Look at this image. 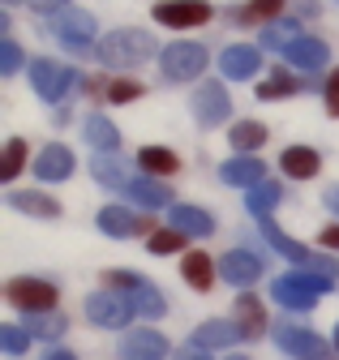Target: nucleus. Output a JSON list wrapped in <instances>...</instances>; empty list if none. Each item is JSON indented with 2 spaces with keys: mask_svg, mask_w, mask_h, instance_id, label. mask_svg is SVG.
Returning <instances> with one entry per match:
<instances>
[{
  "mask_svg": "<svg viewBox=\"0 0 339 360\" xmlns=\"http://www.w3.org/2000/svg\"><path fill=\"white\" fill-rule=\"evenodd\" d=\"M124 193H129V198H138V202H142V206H151V210H155V206H167V202H172V189H163L155 176H134V180H129V189H124Z\"/></svg>",
  "mask_w": 339,
  "mask_h": 360,
  "instance_id": "nucleus-22",
  "label": "nucleus"
},
{
  "mask_svg": "<svg viewBox=\"0 0 339 360\" xmlns=\"http://www.w3.org/2000/svg\"><path fill=\"white\" fill-rule=\"evenodd\" d=\"M236 360H249V356H236Z\"/></svg>",
  "mask_w": 339,
  "mask_h": 360,
  "instance_id": "nucleus-48",
  "label": "nucleus"
},
{
  "mask_svg": "<svg viewBox=\"0 0 339 360\" xmlns=\"http://www.w3.org/2000/svg\"><path fill=\"white\" fill-rule=\"evenodd\" d=\"M159 69L172 82H193L206 69V48H198V43H172V48L159 52Z\"/></svg>",
  "mask_w": 339,
  "mask_h": 360,
  "instance_id": "nucleus-5",
  "label": "nucleus"
},
{
  "mask_svg": "<svg viewBox=\"0 0 339 360\" xmlns=\"http://www.w3.org/2000/svg\"><path fill=\"white\" fill-rule=\"evenodd\" d=\"M193 112H198V124H219V120H228V112H232V103H228V90L219 86V82H206L198 95H193Z\"/></svg>",
  "mask_w": 339,
  "mask_h": 360,
  "instance_id": "nucleus-11",
  "label": "nucleus"
},
{
  "mask_svg": "<svg viewBox=\"0 0 339 360\" xmlns=\"http://www.w3.org/2000/svg\"><path fill=\"white\" fill-rule=\"evenodd\" d=\"M87 318L95 322V326H129V318H134V304H129V296L124 292H91L87 296Z\"/></svg>",
  "mask_w": 339,
  "mask_h": 360,
  "instance_id": "nucleus-6",
  "label": "nucleus"
},
{
  "mask_svg": "<svg viewBox=\"0 0 339 360\" xmlns=\"http://www.w3.org/2000/svg\"><path fill=\"white\" fill-rule=\"evenodd\" d=\"M262 142H267V129H262L258 120H241V124L232 129V150H241V155L258 150Z\"/></svg>",
  "mask_w": 339,
  "mask_h": 360,
  "instance_id": "nucleus-32",
  "label": "nucleus"
},
{
  "mask_svg": "<svg viewBox=\"0 0 339 360\" xmlns=\"http://www.w3.org/2000/svg\"><path fill=\"white\" fill-rule=\"evenodd\" d=\"M52 30H56L60 43H69L73 52H87L91 43H95V18L87 9H56Z\"/></svg>",
  "mask_w": 339,
  "mask_h": 360,
  "instance_id": "nucleus-7",
  "label": "nucleus"
},
{
  "mask_svg": "<svg viewBox=\"0 0 339 360\" xmlns=\"http://www.w3.org/2000/svg\"><path fill=\"white\" fill-rule=\"evenodd\" d=\"M30 339H34V335H30L26 326H0V347H5L9 356H22V352L30 347Z\"/></svg>",
  "mask_w": 339,
  "mask_h": 360,
  "instance_id": "nucleus-37",
  "label": "nucleus"
},
{
  "mask_svg": "<svg viewBox=\"0 0 339 360\" xmlns=\"http://www.w3.org/2000/svg\"><path fill=\"white\" fill-rule=\"evenodd\" d=\"M275 300L283 304V309H314L318 300H322V292H331V279L326 275H309V270H292V275H279L275 279Z\"/></svg>",
  "mask_w": 339,
  "mask_h": 360,
  "instance_id": "nucleus-2",
  "label": "nucleus"
},
{
  "mask_svg": "<svg viewBox=\"0 0 339 360\" xmlns=\"http://www.w3.org/2000/svg\"><path fill=\"white\" fill-rule=\"evenodd\" d=\"M181 245H185V232H177V228L151 232V253H177Z\"/></svg>",
  "mask_w": 339,
  "mask_h": 360,
  "instance_id": "nucleus-38",
  "label": "nucleus"
},
{
  "mask_svg": "<svg viewBox=\"0 0 339 360\" xmlns=\"http://www.w3.org/2000/svg\"><path fill=\"white\" fill-rule=\"evenodd\" d=\"M9 5H13V0H9Z\"/></svg>",
  "mask_w": 339,
  "mask_h": 360,
  "instance_id": "nucleus-49",
  "label": "nucleus"
},
{
  "mask_svg": "<svg viewBox=\"0 0 339 360\" xmlns=\"http://www.w3.org/2000/svg\"><path fill=\"white\" fill-rule=\"evenodd\" d=\"M219 275H224L232 288H249L253 279L262 275V262L253 257V253H245V249H236V253H228V257L219 262Z\"/></svg>",
  "mask_w": 339,
  "mask_h": 360,
  "instance_id": "nucleus-13",
  "label": "nucleus"
},
{
  "mask_svg": "<svg viewBox=\"0 0 339 360\" xmlns=\"http://www.w3.org/2000/svg\"><path fill=\"white\" fill-rule=\"evenodd\" d=\"M236 335H241V326H228V322H206V326H198L193 330V347H228V343H236Z\"/></svg>",
  "mask_w": 339,
  "mask_h": 360,
  "instance_id": "nucleus-24",
  "label": "nucleus"
},
{
  "mask_svg": "<svg viewBox=\"0 0 339 360\" xmlns=\"http://www.w3.org/2000/svg\"><path fill=\"white\" fill-rule=\"evenodd\" d=\"M185 360H206V356H185Z\"/></svg>",
  "mask_w": 339,
  "mask_h": 360,
  "instance_id": "nucleus-47",
  "label": "nucleus"
},
{
  "mask_svg": "<svg viewBox=\"0 0 339 360\" xmlns=\"http://www.w3.org/2000/svg\"><path fill=\"white\" fill-rule=\"evenodd\" d=\"M65 326H69V322L60 318V313H30V322H26V330L39 335V339H56Z\"/></svg>",
  "mask_w": 339,
  "mask_h": 360,
  "instance_id": "nucleus-34",
  "label": "nucleus"
},
{
  "mask_svg": "<svg viewBox=\"0 0 339 360\" xmlns=\"http://www.w3.org/2000/svg\"><path fill=\"white\" fill-rule=\"evenodd\" d=\"M279 167H283L292 180H309V176H318L322 159H318V150H309V146H288V150L279 155Z\"/></svg>",
  "mask_w": 339,
  "mask_h": 360,
  "instance_id": "nucleus-17",
  "label": "nucleus"
},
{
  "mask_svg": "<svg viewBox=\"0 0 339 360\" xmlns=\"http://www.w3.org/2000/svg\"><path fill=\"white\" fill-rule=\"evenodd\" d=\"M155 18L172 30H185V26L210 22V5L206 0H163V5H155Z\"/></svg>",
  "mask_w": 339,
  "mask_h": 360,
  "instance_id": "nucleus-8",
  "label": "nucleus"
},
{
  "mask_svg": "<svg viewBox=\"0 0 339 360\" xmlns=\"http://www.w3.org/2000/svg\"><path fill=\"white\" fill-rule=\"evenodd\" d=\"M44 360H77V356H73V352H60V347H56V352H48Z\"/></svg>",
  "mask_w": 339,
  "mask_h": 360,
  "instance_id": "nucleus-44",
  "label": "nucleus"
},
{
  "mask_svg": "<svg viewBox=\"0 0 339 360\" xmlns=\"http://www.w3.org/2000/svg\"><path fill=\"white\" fill-rule=\"evenodd\" d=\"M318 240H322V245H326V249H339V228H326V232H322V236H318Z\"/></svg>",
  "mask_w": 339,
  "mask_h": 360,
  "instance_id": "nucleus-42",
  "label": "nucleus"
},
{
  "mask_svg": "<svg viewBox=\"0 0 339 360\" xmlns=\"http://www.w3.org/2000/svg\"><path fill=\"white\" fill-rule=\"evenodd\" d=\"M335 347H339V326H335Z\"/></svg>",
  "mask_w": 339,
  "mask_h": 360,
  "instance_id": "nucleus-46",
  "label": "nucleus"
},
{
  "mask_svg": "<svg viewBox=\"0 0 339 360\" xmlns=\"http://www.w3.org/2000/svg\"><path fill=\"white\" fill-rule=\"evenodd\" d=\"M262 236H267V240L275 245V253H283V257H292V262H301V266H309V257H314V253H309L305 245H296L292 236H283V232L275 228V223H262Z\"/></svg>",
  "mask_w": 339,
  "mask_h": 360,
  "instance_id": "nucleus-30",
  "label": "nucleus"
},
{
  "mask_svg": "<svg viewBox=\"0 0 339 360\" xmlns=\"http://www.w3.org/2000/svg\"><path fill=\"white\" fill-rule=\"evenodd\" d=\"M155 34L151 30H112L95 43V56L108 65V69H134L142 65L146 56H155Z\"/></svg>",
  "mask_w": 339,
  "mask_h": 360,
  "instance_id": "nucleus-1",
  "label": "nucleus"
},
{
  "mask_svg": "<svg viewBox=\"0 0 339 360\" xmlns=\"http://www.w3.org/2000/svg\"><path fill=\"white\" fill-rule=\"evenodd\" d=\"M22 163H26V142H22V138H9V146H5V163H0V180L9 185V180L22 172Z\"/></svg>",
  "mask_w": 339,
  "mask_h": 360,
  "instance_id": "nucleus-36",
  "label": "nucleus"
},
{
  "mask_svg": "<svg viewBox=\"0 0 339 360\" xmlns=\"http://www.w3.org/2000/svg\"><path fill=\"white\" fill-rule=\"evenodd\" d=\"M73 172V155L65 146H48L44 155H34V176L39 180H69Z\"/></svg>",
  "mask_w": 339,
  "mask_h": 360,
  "instance_id": "nucleus-18",
  "label": "nucleus"
},
{
  "mask_svg": "<svg viewBox=\"0 0 339 360\" xmlns=\"http://www.w3.org/2000/svg\"><path fill=\"white\" fill-rule=\"evenodd\" d=\"M322 90H326V112H331V116H339V69L326 77V86H322Z\"/></svg>",
  "mask_w": 339,
  "mask_h": 360,
  "instance_id": "nucleus-41",
  "label": "nucleus"
},
{
  "mask_svg": "<svg viewBox=\"0 0 339 360\" xmlns=\"http://www.w3.org/2000/svg\"><path fill=\"white\" fill-rule=\"evenodd\" d=\"M181 275H185V283H189V288L210 292V283H215V266H210V257H206V253H185Z\"/></svg>",
  "mask_w": 339,
  "mask_h": 360,
  "instance_id": "nucleus-21",
  "label": "nucleus"
},
{
  "mask_svg": "<svg viewBox=\"0 0 339 360\" xmlns=\"http://www.w3.org/2000/svg\"><path fill=\"white\" fill-rule=\"evenodd\" d=\"M219 176L228 180V185L253 189V185H262V180H267V167H262V159H253V155H241V159H228V163L219 167Z\"/></svg>",
  "mask_w": 339,
  "mask_h": 360,
  "instance_id": "nucleus-16",
  "label": "nucleus"
},
{
  "mask_svg": "<svg viewBox=\"0 0 339 360\" xmlns=\"http://www.w3.org/2000/svg\"><path fill=\"white\" fill-rule=\"evenodd\" d=\"M120 356H124V360H163V356H167V339H163L159 330H138V335H124Z\"/></svg>",
  "mask_w": 339,
  "mask_h": 360,
  "instance_id": "nucleus-12",
  "label": "nucleus"
},
{
  "mask_svg": "<svg viewBox=\"0 0 339 360\" xmlns=\"http://www.w3.org/2000/svg\"><path fill=\"white\" fill-rule=\"evenodd\" d=\"M22 69V48H18V43H9V39H0V73H18Z\"/></svg>",
  "mask_w": 339,
  "mask_h": 360,
  "instance_id": "nucleus-39",
  "label": "nucleus"
},
{
  "mask_svg": "<svg viewBox=\"0 0 339 360\" xmlns=\"http://www.w3.org/2000/svg\"><path fill=\"white\" fill-rule=\"evenodd\" d=\"M138 167L151 172V176H172L181 163H177L172 150H163V146H142V150H138Z\"/></svg>",
  "mask_w": 339,
  "mask_h": 360,
  "instance_id": "nucleus-26",
  "label": "nucleus"
},
{
  "mask_svg": "<svg viewBox=\"0 0 339 360\" xmlns=\"http://www.w3.org/2000/svg\"><path fill=\"white\" fill-rule=\"evenodd\" d=\"M236 318H241L245 339H258L262 326H267V313H262V304L253 300V296H241V300H236Z\"/></svg>",
  "mask_w": 339,
  "mask_h": 360,
  "instance_id": "nucleus-27",
  "label": "nucleus"
},
{
  "mask_svg": "<svg viewBox=\"0 0 339 360\" xmlns=\"http://www.w3.org/2000/svg\"><path fill=\"white\" fill-rule=\"evenodd\" d=\"M219 65H224L228 77H253V73H258V65H262V52H258V48H245V43H236V48H228V52L219 56Z\"/></svg>",
  "mask_w": 339,
  "mask_h": 360,
  "instance_id": "nucleus-19",
  "label": "nucleus"
},
{
  "mask_svg": "<svg viewBox=\"0 0 339 360\" xmlns=\"http://www.w3.org/2000/svg\"><path fill=\"white\" fill-rule=\"evenodd\" d=\"M34 5H39V9H48V13H52V9H56V0H34Z\"/></svg>",
  "mask_w": 339,
  "mask_h": 360,
  "instance_id": "nucleus-45",
  "label": "nucleus"
},
{
  "mask_svg": "<svg viewBox=\"0 0 339 360\" xmlns=\"http://www.w3.org/2000/svg\"><path fill=\"white\" fill-rule=\"evenodd\" d=\"M296 39H301V26H296V18H283V22H271V26L262 30V48L283 52L288 43H296Z\"/></svg>",
  "mask_w": 339,
  "mask_h": 360,
  "instance_id": "nucleus-28",
  "label": "nucleus"
},
{
  "mask_svg": "<svg viewBox=\"0 0 339 360\" xmlns=\"http://www.w3.org/2000/svg\"><path fill=\"white\" fill-rule=\"evenodd\" d=\"M30 86L39 90V99L60 103L73 86H82V73L69 69V65H56V60H34L30 65Z\"/></svg>",
  "mask_w": 339,
  "mask_h": 360,
  "instance_id": "nucleus-4",
  "label": "nucleus"
},
{
  "mask_svg": "<svg viewBox=\"0 0 339 360\" xmlns=\"http://www.w3.org/2000/svg\"><path fill=\"white\" fill-rule=\"evenodd\" d=\"M172 228L185 232V236H210L215 232V219L198 206H172Z\"/></svg>",
  "mask_w": 339,
  "mask_h": 360,
  "instance_id": "nucleus-20",
  "label": "nucleus"
},
{
  "mask_svg": "<svg viewBox=\"0 0 339 360\" xmlns=\"http://www.w3.org/2000/svg\"><path fill=\"white\" fill-rule=\"evenodd\" d=\"M112 292L116 288H124V296H129V304H134V313H142V318H163V296H159V288L151 283V279H142V275H129V270H112V275L103 279Z\"/></svg>",
  "mask_w": 339,
  "mask_h": 360,
  "instance_id": "nucleus-3",
  "label": "nucleus"
},
{
  "mask_svg": "<svg viewBox=\"0 0 339 360\" xmlns=\"http://www.w3.org/2000/svg\"><path fill=\"white\" fill-rule=\"evenodd\" d=\"M91 172L103 180V185H112V189H129V180H134L129 167H124L116 155H95V159H91Z\"/></svg>",
  "mask_w": 339,
  "mask_h": 360,
  "instance_id": "nucleus-23",
  "label": "nucleus"
},
{
  "mask_svg": "<svg viewBox=\"0 0 339 360\" xmlns=\"http://www.w3.org/2000/svg\"><path fill=\"white\" fill-rule=\"evenodd\" d=\"M138 95H142L138 82H112V86H108V99H112V103H134Z\"/></svg>",
  "mask_w": 339,
  "mask_h": 360,
  "instance_id": "nucleus-40",
  "label": "nucleus"
},
{
  "mask_svg": "<svg viewBox=\"0 0 339 360\" xmlns=\"http://www.w3.org/2000/svg\"><path fill=\"white\" fill-rule=\"evenodd\" d=\"M99 228L108 236H138V232H151V219H138L124 206H103L99 210Z\"/></svg>",
  "mask_w": 339,
  "mask_h": 360,
  "instance_id": "nucleus-14",
  "label": "nucleus"
},
{
  "mask_svg": "<svg viewBox=\"0 0 339 360\" xmlns=\"http://www.w3.org/2000/svg\"><path fill=\"white\" fill-rule=\"evenodd\" d=\"M9 300L26 313H48L56 304V288L48 279H13L9 283Z\"/></svg>",
  "mask_w": 339,
  "mask_h": 360,
  "instance_id": "nucleus-9",
  "label": "nucleus"
},
{
  "mask_svg": "<svg viewBox=\"0 0 339 360\" xmlns=\"http://www.w3.org/2000/svg\"><path fill=\"white\" fill-rule=\"evenodd\" d=\"M296 90H301V86H296L288 73H271V77L258 86V99H267V103H271V99H288V95H296Z\"/></svg>",
  "mask_w": 339,
  "mask_h": 360,
  "instance_id": "nucleus-35",
  "label": "nucleus"
},
{
  "mask_svg": "<svg viewBox=\"0 0 339 360\" xmlns=\"http://www.w3.org/2000/svg\"><path fill=\"white\" fill-rule=\"evenodd\" d=\"M275 343H279L283 352H292V356H301V360H326V356H331V347H326L309 326H279V330H275Z\"/></svg>",
  "mask_w": 339,
  "mask_h": 360,
  "instance_id": "nucleus-10",
  "label": "nucleus"
},
{
  "mask_svg": "<svg viewBox=\"0 0 339 360\" xmlns=\"http://www.w3.org/2000/svg\"><path fill=\"white\" fill-rule=\"evenodd\" d=\"M283 0H245L236 9V22H267V18H279Z\"/></svg>",
  "mask_w": 339,
  "mask_h": 360,
  "instance_id": "nucleus-33",
  "label": "nucleus"
},
{
  "mask_svg": "<svg viewBox=\"0 0 339 360\" xmlns=\"http://www.w3.org/2000/svg\"><path fill=\"white\" fill-rule=\"evenodd\" d=\"M283 56H288V65H296V69H322L326 60H331V52H326V43L322 39H296V43H288V48H283Z\"/></svg>",
  "mask_w": 339,
  "mask_h": 360,
  "instance_id": "nucleus-15",
  "label": "nucleus"
},
{
  "mask_svg": "<svg viewBox=\"0 0 339 360\" xmlns=\"http://www.w3.org/2000/svg\"><path fill=\"white\" fill-rule=\"evenodd\" d=\"M9 206H18L26 214H39V219H56L60 214V206L52 198H44V193H9Z\"/></svg>",
  "mask_w": 339,
  "mask_h": 360,
  "instance_id": "nucleus-31",
  "label": "nucleus"
},
{
  "mask_svg": "<svg viewBox=\"0 0 339 360\" xmlns=\"http://www.w3.org/2000/svg\"><path fill=\"white\" fill-rule=\"evenodd\" d=\"M245 206H249V214L267 219V214L279 206V185H271V180H262V185H253V189L245 193Z\"/></svg>",
  "mask_w": 339,
  "mask_h": 360,
  "instance_id": "nucleus-29",
  "label": "nucleus"
},
{
  "mask_svg": "<svg viewBox=\"0 0 339 360\" xmlns=\"http://www.w3.org/2000/svg\"><path fill=\"white\" fill-rule=\"evenodd\" d=\"M326 206H331V210L339 214V189H326Z\"/></svg>",
  "mask_w": 339,
  "mask_h": 360,
  "instance_id": "nucleus-43",
  "label": "nucleus"
},
{
  "mask_svg": "<svg viewBox=\"0 0 339 360\" xmlns=\"http://www.w3.org/2000/svg\"><path fill=\"white\" fill-rule=\"evenodd\" d=\"M87 142H91L99 155H112V150L120 146V133H116V124H112V120L91 116V120H87Z\"/></svg>",
  "mask_w": 339,
  "mask_h": 360,
  "instance_id": "nucleus-25",
  "label": "nucleus"
}]
</instances>
